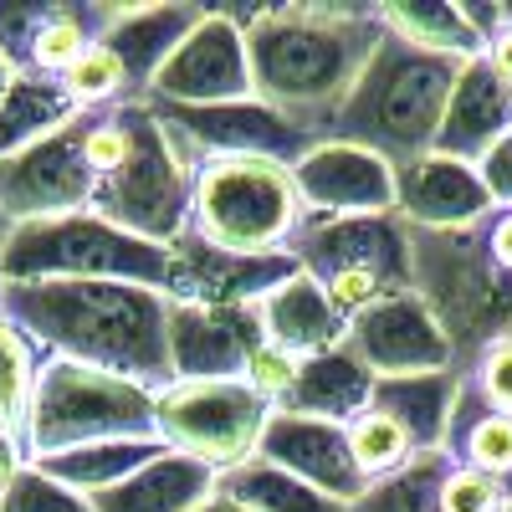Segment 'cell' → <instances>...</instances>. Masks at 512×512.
<instances>
[{"instance_id":"cell-41","label":"cell","mask_w":512,"mask_h":512,"mask_svg":"<svg viewBox=\"0 0 512 512\" xmlns=\"http://www.w3.org/2000/svg\"><path fill=\"white\" fill-rule=\"evenodd\" d=\"M21 466H31L21 431H11V425H0V487H6V482L21 472Z\"/></svg>"},{"instance_id":"cell-8","label":"cell","mask_w":512,"mask_h":512,"mask_svg":"<svg viewBox=\"0 0 512 512\" xmlns=\"http://www.w3.org/2000/svg\"><path fill=\"white\" fill-rule=\"evenodd\" d=\"M292 256L328 292L344 323L400 292H415V241L400 210L390 216H308L292 241Z\"/></svg>"},{"instance_id":"cell-30","label":"cell","mask_w":512,"mask_h":512,"mask_svg":"<svg viewBox=\"0 0 512 512\" xmlns=\"http://www.w3.org/2000/svg\"><path fill=\"white\" fill-rule=\"evenodd\" d=\"M164 451H169L164 441H98V446H82V451H67L52 461H31V466H41L47 477H57L62 487H72L82 497H98V492L128 482L139 466H149Z\"/></svg>"},{"instance_id":"cell-17","label":"cell","mask_w":512,"mask_h":512,"mask_svg":"<svg viewBox=\"0 0 512 512\" xmlns=\"http://www.w3.org/2000/svg\"><path fill=\"white\" fill-rule=\"evenodd\" d=\"M256 456L282 466V472H292L297 482H308L313 492L344 502L349 512L369 492V477L359 472L354 446H349V425L313 420V415H297V410H272L262 451Z\"/></svg>"},{"instance_id":"cell-14","label":"cell","mask_w":512,"mask_h":512,"mask_svg":"<svg viewBox=\"0 0 512 512\" xmlns=\"http://www.w3.org/2000/svg\"><path fill=\"white\" fill-rule=\"evenodd\" d=\"M113 6H67V0H0V52L21 77L62 82L98 47Z\"/></svg>"},{"instance_id":"cell-33","label":"cell","mask_w":512,"mask_h":512,"mask_svg":"<svg viewBox=\"0 0 512 512\" xmlns=\"http://www.w3.org/2000/svg\"><path fill=\"white\" fill-rule=\"evenodd\" d=\"M349 446H354V461H359V472L369 477V487L384 482V477H395V472H405V466L420 456L415 441L384 410H364V415L349 420Z\"/></svg>"},{"instance_id":"cell-2","label":"cell","mask_w":512,"mask_h":512,"mask_svg":"<svg viewBox=\"0 0 512 512\" xmlns=\"http://www.w3.org/2000/svg\"><path fill=\"white\" fill-rule=\"evenodd\" d=\"M0 313L41 359H77L149 390L175 384L169 292L139 282H11Z\"/></svg>"},{"instance_id":"cell-45","label":"cell","mask_w":512,"mask_h":512,"mask_svg":"<svg viewBox=\"0 0 512 512\" xmlns=\"http://www.w3.org/2000/svg\"><path fill=\"white\" fill-rule=\"evenodd\" d=\"M507 512H512V507H507Z\"/></svg>"},{"instance_id":"cell-3","label":"cell","mask_w":512,"mask_h":512,"mask_svg":"<svg viewBox=\"0 0 512 512\" xmlns=\"http://www.w3.org/2000/svg\"><path fill=\"white\" fill-rule=\"evenodd\" d=\"M82 159L98 180L93 216L154 246H175L185 236L195 169L144 98L82 113Z\"/></svg>"},{"instance_id":"cell-44","label":"cell","mask_w":512,"mask_h":512,"mask_svg":"<svg viewBox=\"0 0 512 512\" xmlns=\"http://www.w3.org/2000/svg\"><path fill=\"white\" fill-rule=\"evenodd\" d=\"M16 82H21V72L6 62V52H0V103H6L11 98V88H16Z\"/></svg>"},{"instance_id":"cell-40","label":"cell","mask_w":512,"mask_h":512,"mask_svg":"<svg viewBox=\"0 0 512 512\" xmlns=\"http://www.w3.org/2000/svg\"><path fill=\"white\" fill-rule=\"evenodd\" d=\"M502 11H507V21L487 36V52H482V57L492 62V72H497L502 82H512V6H502Z\"/></svg>"},{"instance_id":"cell-20","label":"cell","mask_w":512,"mask_h":512,"mask_svg":"<svg viewBox=\"0 0 512 512\" xmlns=\"http://www.w3.org/2000/svg\"><path fill=\"white\" fill-rule=\"evenodd\" d=\"M395 210L410 231H466L492 210V195L477 164H461L431 149L415 164L395 169Z\"/></svg>"},{"instance_id":"cell-21","label":"cell","mask_w":512,"mask_h":512,"mask_svg":"<svg viewBox=\"0 0 512 512\" xmlns=\"http://www.w3.org/2000/svg\"><path fill=\"white\" fill-rule=\"evenodd\" d=\"M507 134H512V82H502L487 57L461 62V77L451 88L441 134H436V154L482 164Z\"/></svg>"},{"instance_id":"cell-38","label":"cell","mask_w":512,"mask_h":512,"mask_svg":"<svg viewBox=\"0 0 512 512\" xmlns=\"http://www.w3.org/2000/svg\"><path fill=\"white\" fill-rule=\"evenodd\" d=\"M461 379L477 384V395L492 405V410H507L512 415V338H497L477 354V364L466 369Z\"/></svg>"},{"instance_id":"cell-11","label":"cell","mask_w":512,"mask_h":512,"mask_svg":"<svg viewBox=\"0 0 512 512\" xmlns=\"http://www.w3.org/2000/svg\"><path fill=\"white\" fill-rule=\"evenodd\" d=\"M149 108L164 118L169 139L180 144L190 169L200 159H277L292 169L318 144L308 128H297L292 118H282L262 98L216 103V108H169V103H149Z\"/></svg>"},{"instance_id":"cell-4","label":"cell","mask_w":512,"mask_h":512,"mask_svg":"<svg viewBox=\"0 0 512 512\" xmlns=\"http://www.w3.org/2000/svg\"><path fill=\"white\" fill-rule=\"evenodd\" d=\"M415 292L456 349V374L497 338H512V210H487L466 231H410Z\"/></svg>"},{"instance_id":"cell-42","label":"cell","mask_w":512,"mask_h":512,"mask_svg":"<svg viewBox=\"0 0 512 512\" xmlns=\"http://www.w3.org/2000/svg\"><path fill=\"white\" fill-rule=\"evenodd\" d=\"M195 512H246V507H241V502H236V497H226V492H221V487H216V497H205V502H200V507H195Z\"/></svg>"},{"instance_id":"cell-19","label":"cell","mask_w":512,"mask_h":512,"mask_svg":"<svg viewBox=\"0 0 512 512\" xmlns=\"http://www.w3.org/2000/svg\"><path fill=\"white\" fill-rule=\"evenodd\" d=\"M256 344H262L256 308L169 303V364H175V379H246Z\"/></svg>"},{"instance_id":"cell-31","label":"cell","mask_w":512,"mask_h":512,"mask_svg":"<svg viewBox=\"0 0 512 512\" xmlns=\"http://www.w3.org/2000/svg\"><path fill=\"white\" fill-rule=\"evenodd\" d=\"M221 492L236 497L246 512H349L344 502L313 492L308 482H297L292 472H282V466H272L262 456L236 466V472H226L221 477Z\"/></svg>"},{"instance_id":"cell-12","label":"cell","mask_w":512,"mask_h":512,"mask_svg":"<svg viewBox=\"0 0 512 512\" xmlns=\"http://www.w3.org/2000/svg\"><path fill=\"white\" fill-rule=\"evenodd\" d=\"M251 93V57H246V31L236 11L205 6L200 26L175 47L149 82L144 103H169V108H216V103H241Z\"/></svg>"},{"instance_id":"cell-25","label":"cell","mask_w":512,"mask_h":512,"mask_svg":"<svg viewBox=\"0 0 512 512\" xmlns=\"http://www.w3.org/2000/svg\"><path fill=\"white\" fill-rule=\"evenodd\" d=\"M374 400V369L349 349L338 344L328 354L303 359V374H297V390L287 395V405L277 410H297V415H313V420H333V425H349L354 415H364Z\"/></svg>"},{"instance_id":"cell-39","label":"cell","mask_w":512,"mask_h":512,"mask_svg":"<svg viewBox=\"0 0 512 512\" xmlns=\"http://www.w3.org/2000/svg\"><path fill=\"white\" fill-rule=\"evenodd\" d=\"M482 169V185L492 195V210H512V134L477 164Z\"/></svg>"},{"instance_id":"cell-32","label":"cell","mask_w":512,"mask_h":512,"mask_svg":"<svg viewBox=\"0 0 512 512\" xmlns=\"http://www.w3.org/2000/svg\"><path fill=\"white\" fill-rule=\"evenodd\" d=\"M446 472H451V451H425L405 466V472L374 482L354 512H441Z\"/></svg>"},{"instance_id":"cell-15","label":"cell","mask_w":512,"mask_h":512,"mask_svg":"<svg viewBox=\"0 0 512 512\" xmlns=\"http://www.w3.org/2000/svg\"><path fill=\"white\" fill-rule=\"evenodd\" d=\"M344 344L374 369V379L405 374H456V349L420 292H400L349 323Z\"/></svg>"},{"instance_id":"cell-22","label":"cell","mask_w":512,"mask_h":512,"mask_svg":"<svg viewBox=\"0 0 512 512\" xmlns=\"http://www.w3.org/2000/svg\"><path fill=\"white\" fill-rule=\"evenodd\" d=\"M205 6H190V0H154V6H113L108 26H103V47L123 62L134 93L149 98V82L159 77V67L175 57V47L200 26Z\"/></svg>"},{"instance_id":"cell-1","label":"cell","mask_w":512,"mask_h":512,"mask_svg":"<svg viewBox=\"0 0 512 512\" xmlns=\"http://www.w3.org/2000/svg\"><path fill=\"white\" fill-rule=\"evenodd\" d=\"M236 21L246 31L251 93L313 139H323L384 41L374 6H338V0L256 6L236 11Z\"/></svg>"},{"instance_id":"cell-9","label":"cell","mask_w":512,"mask_h":512,"mask_svg":"<svg viewBox=\"0 0 512 512\" xmlns=\"http://www.w3.org/2000/svg\"><path fill=\"white\" fill-rule=\"evenodd\" d=\"M169 246H154L93 210L52 221H21L6 241V287L11 282H139L169 292Z\"/></svg>"},{"instance_id":"cell-24","label":"cell","mask_w":512,"mask_h":512,"mask_svg":"<svg viewBox=\"0 0 512 512\" xmlns=\"http://www.w3.org/2000/svg\"><path fill=\"white\" fill-rule=\"evenodd\" d=\"M216 487H221V477L205 461L164 451L149 466H139L128 482H118L88 502H93V512H195L205 497H216Z\"/></svg>"},{"instance_id":"cell-43","label":"cell","mask_w":512,"mask_h":512,"mask_svg":"<svg viewBox=\"0 0 512 512\" xmlns=\"http://www.w3.org/2000/svg\"><path fill=\"white\" fill-rule=\"evenodd\" d=\"M6 241H11V216L0 205V292H6Z\"/></svg>"},{"instance_id":"cell-27","label":"cell","mask_w":512,"mask_h":512,"mask_svg":"<svg viewBox=\"0 0 512 512\" xmlns=\"http://www.w3.org/2000/svg\"><path fill=\"white\" fill-rule=\"evenodd\" d=\"M446 451L472 466V472L502 482L512 492V415L492 410L472 379H461L456 390V410H451V431H446Z\"/></svg>"},{"instance_id":"cell-23","label":"cell","mask_w":512,"mask_h":512,"mask_svg":"<svg viewBox=\"0 0 512 512\" xmlns=\"http://www.w3.org/2000/svg\"><path fill=\"white\" fill-rule=\"evenodd\" d=\"M256 323H262V338L267 344H282L292 349L297 359H313V354H328L349 338V323L328 303V292L308 277L297 272L287 277L282 287H272L262 303H256Z\"/></svg>"},{"instance_id":"cell-5","label":"cell","mask_w":512,"mask_h":512,"mask_svg":"<svg viewBox=\"0 0 512 512\" xmlns=\"http://www.w3.org/2000/svg\"><path fill=\"white\" fill-rule=\"evenodd\" d=\"M456 77H461V62L405 47L400 36L384 31L379 52L369 57L364 77L354 82V93L344 98V108H338L333 123L323 128V139L369 149L390 169H405L420 154L436 149Z\"/></svg>"},{"instance_id":"cell-37","label":"cell","mask_w":512,"mask_h":512,"mask_svg":"<svg viewBox=\"0 0 512 512\" xmlns=\"http://www.w3.org/2000/svg\"><path fill=\"white\" fill-rule=\"evenodd\" d=\"M297 374H303V359H297L292 349H282V344H256V354H251V364H246V384L256 395H262L272 410L277 405H287V395L297 390Z\"/></svg>"},{"instance_id":"cell-26","label":"cell","mask_w":512,"mask_h":512,"mask_svg":"<svg viewBox=\"0 0 512 512\" xmlns=\"http://www.w3.org/2000/svg\"><path fill=\"white\" fill-rule=\"evenodd\" d=\"M461 374H405V379H374L369 410H384L400 431L415 441V451H446L451 410H456Z\"/></svg>"},{"instance_id":"cell-16","label":"cell","mask_w":512,"mask_h":512,"mask_svg":"<svg viewBox=\"0 0 512 512\" xmlns=\"http://www.w3.org/2000/svg\"><path fill=\"white\" fill-rule=\"evenodd\" d=\"M175 267H169V303H205V308H256L272 287L297 277L292 251L277 256H236L195 241L190 231L169 246Z\"/></svg>"},{"instance_id":"cell-29","label":"cell","mask_w":512,"mask_h":512,"mask_svg":"<svg viewBox=\"0 0 512 512\" xmlns=\"http://www.w3.org/2000/svg\"><path fill=\"white\" fill-rule=\"evenodd\" d=\"M72 118H77V103L67 98L62 82L21 77L11 88V98L0 103V164H11L16 154H26L31 144L57 134V128L72 123Z\"/></svg>"},{"instance_id":"cell-28","label":"cell","mask_w":512,"mask_h":512,"mask_svg":"<svg viewBox=\"0 0 512 512\" xmlns=\"http://www.w3.org/2000/svg\"><path fill=\"white\" fill-rule=\"evenodd\" d=\"M379 26L400 36L405 47H420L431 57H451V62H472L482 57V36L466 21L461 6L451 0H379Z\"/></svg>"},{"instance_id":"cell-36","label":"cell","mask_w":512,"mask_h":512,"mask_svg":"<svg viewBox=\"0 0 512 512\" xmlns=\"http://www.w3.org/2000/svg\"><path fill=\"white\" fill-rule=\"evenodd\" d=\"M512 507V492L482 472H472V466H461L451 456V472L441 482V512H507Z\"/></svg>"},{"instance_id":"cell-35","label":"cell","mask_w":512,"mask_h":512,"mask_svg":"<svg viewBox=\"0 0 512 512\" xmlns=\"http://www.w3.org/2000/svg\"><path fill=\"white\" fill-rule=\"evenodd\" d=\"M0 512H93V502L47 477L41 466H21V472L0 487Z\"/></svg>"},{"instance_id":"cell-18","label":"cell","mask_w":512,"mask_h":512,"mask_svg":"<svg viewBox=\"0 0 512 512\" xmlns=\"http://www.w3.org/2000/svg\"><path fill=\"white\" fill-rule=\"evenodd\" d=\"M292 180L308 216H390L395 210V169L354 144L318 139L292 164Z\"/></svg>"},{"instance_id":"cell-7","label":"cell","mask_w":512,"mask_h":512,"mask_svg":"<svg viewBox=\"0 0 512 512\" xmlns=\"http://www.w3.org/2000/svg\"><path fill=\"white\" fill-rule=\"evenodd\" d=\"M308 221L292 169L277 159H200L190 175V236L236 251V256H277L292 251Z\"/></svg>"},{"instance_id":"cell-13","label":"cell","mask_w":512,"mask_h":512,"mask_svg":"<svg viewBox=\"0 0 512 512\" xmlns=\"http://www.w3.org/2000/svg\"><path fill=\"white\" fill-rule=\"evenodd\" d=\"M93 195L98 180L82 159V113L41 144H31L26 154H16L11 164H0V205H6L11 226L82 216V210H93Z\"/></svg>"},{"instance_id":"cell-10","label":"cell","mask_w":512,"mask_h":512,"mask_svg":"<svg viewBox=\"0 0 512 512\" xmlns=\"http://www.w3.org/2000/svg\"><path fill=\"white\" fill-rule=\"evenodd\" d=\"M272 405L246 379H175L154 400V431L169 451L205 461L216 477L256 461Z\"/></svg>"},{"instance_id":"cell-6","label":"cell","mask_w":512,"mask_h":512,"mask_svg":"<svg viewBox=\"0 0 512 512\" xmlns=\"http://www.w3.org/2000/svg\"><path fill=\"white\" fill-rule=\"evenodd\" d=\"M159 390L134 384L123 374L77 364V359H41L31 410L21 441L31 461H52L98 441H159L154 431Z\"/></svg>"},{"instance_id":"cell-34","label":"cell","mask_w":512,"mask_h":512,"mask_svg":"<svg viewBox=\"0 0 512 512\" xmlns=\"http://www.w3.org/2000/svg\"><path fill=\"white\" fill-rule=\"evenodd\" d=\"M36 349L21 338V328L0 313V425L21 431L26 410H31V390H36Z\"/></svg>"}]
</instances>
